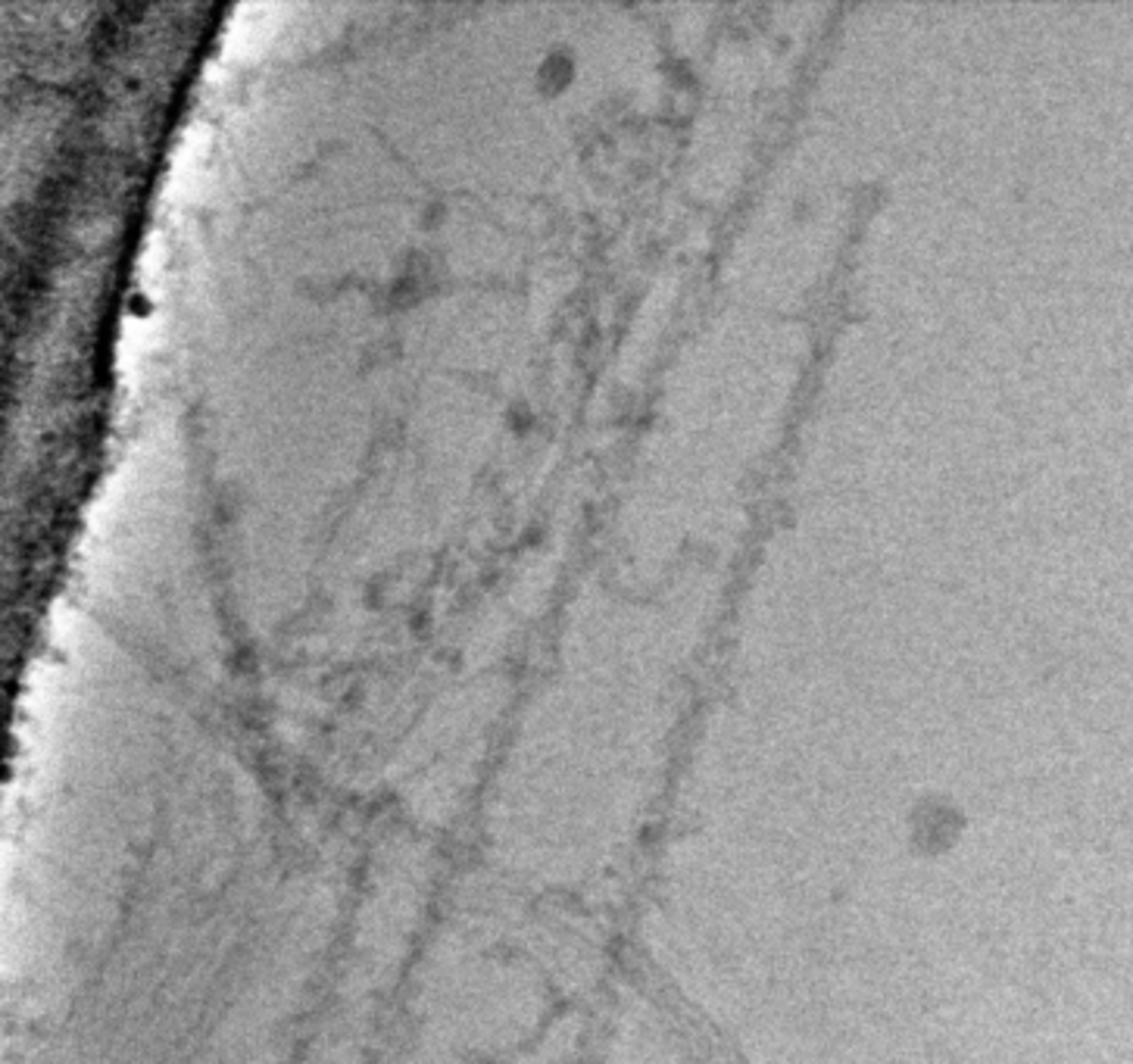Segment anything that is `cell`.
Wrapping results in <instances>:
<instances>
[{
    "mask_svg": "<svg viewBox=\"0 0 1133 1064\" xmlns=\"http://www.w3.org/2000/svg\"><path fill=\"white\" fill-rule=\"evenodd\" d=\"M918 818H922V828L915 830V837L925 840L927 853L950 849V843L958 837V815L950 812L947 805H943V809H930V805H927Z\"/></svg>",
    "mask_w": 1133,
    "mask_h": 1064,
    "instance_id": "6da1fadb",
    "label": "cell"
}]
</instances>
